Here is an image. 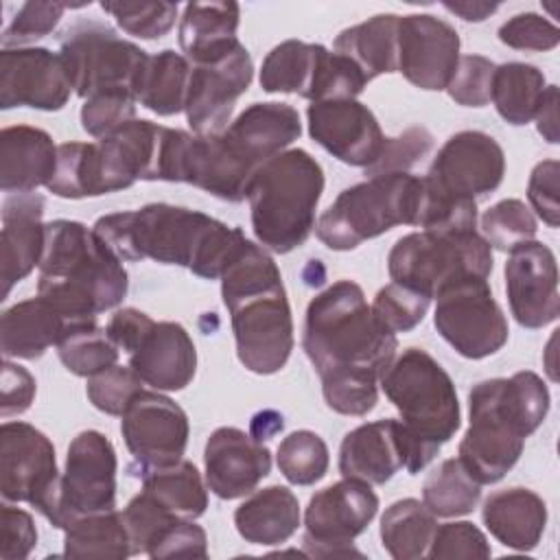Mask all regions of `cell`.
Masks as SVG:
<instances>
[{"label": "cell", "instance_id": "obj_57", "mask_svg": "<svg viewBox=\"0 0 560 560\" xmlns=\"http://www.w3.org/2000/svg\"><path fill=\"white\" fill-rule=\"evenodd\" d=\"M558 175H560L558 160H542L532 168V175L527 182V199L532 203L529 210H536V214L549 228H558L560 223Z\"/></svg>", "mask_w": 560, "mask_h": 560}, {"label": "cell", "instance_id": "obj_22", "mask_svg": "<svg viewBox=\"0 0 560 560\" xmlns=\"http://www.w3.org/2000/svg\"><path fill=\"white\" fill-rule=\"evenodd\" d=\"M505 293L510 311L523 328H542L558 319V262L545 243L527 241L510 252Z\"/></svg>", "mask_w": 560, "mask_h": 560}, {"label": "cell", "instance_id": "obj_58", "mask_svg": "<svg viewBox=\"0 0 560 560\" xmlns=\"http://www.w3.org/2000/svg\"><path fill=\"white\" fill-rule=\"evenodd\" d=\"M0 383V416L9 418L24 413L31 407L37 389L33 374L26 368L4 359Z\"/></svg>", "mask_w": 560, "mask_h": 560}, {"label": "cell", "instance_id": "obj_56", "mask_svg": "<svg viewBox=\"0 0 560 560\" xmlns=\"http://www.w3.org/2000/svg\"><path fill=\"white\" fill-rule=\"evenodd\" d=\"M0 542L2 560H24L37 545V527L33 516L9 501H4L0 508Z\"/></svg>", "mask_w": 560, "mask_h": 560}, {"label": "cell", "instance_id": "obj_20", "mask_svg": "<svg viewBox=\"0 0 560 560\" xmlns=\"http://www.w3.org/2000/svg\"><path fill=\"white\" fill-rule=\"evenodd\" d=\"M72 83L59 52L42 46L2 48L0 52V107H33L42 112L61 109Z\"/></svg>", "mask_w": 560, "mask_h": 560}, {"label": "cell", "instance_id": "obj_60", "mask_svg": "<svg viewBox=\"0 0 560 560\" xmlns=\"http://www.w3.org/2000/svg\"><path fill=\"white\" fill-rule=\"evenodd\" d=\"M538 133L549 142H558V85H547L538 112L534 116Z\"/></svg>", "mask_w": 560, "mask_h": 560}, {"label": "cell", "instance_id": "obj_48", "mask_svg": "<svg viewBox=\"0 0 560 560\" xmlns=\"http://www.w3.org/2000/svg\"><path fill=\"white\" fill-rule=\"evenodd\" d=\"M68 9L66 2L57 0H31L24 2L2 31V48H24L48 33H52Z\"/></svg>", "mask_w": 560, "mask_h": 560}, {"label": "cell", "instance_id": "obj_7", "mask_svg": "<svg viewBox=\"0 0 560 560\" xmlns=\"http://www.w3.org/2000/svg\"><path fill=\"white\" fill-rule=\"evenodd\" d=\"M387 400L398 409L407 440L405 470L427 468L462 424L455 383L422 348H405L381 376Z\"/></svg>", "mask_w": 560, "mask_h": 560}, {"label": "cell", "instance_id": "obj_8", "mask_svg": "<svg viewBox=\"0 0 560 560\" xmlns=\"http://www.w3.org/2000/svg\"><path fill=\"white\" fill-rule=\"evenodd\" d=\"M322 192V164L304 149H287L258 166L245 188L258 243L273 254L304 245L315 228Z\"/></svg>", "mask_w": 560, "mask_h": 560}, {"label": "cell", "instance_id": "obj_59", "mask_svg": "<svg viewBox=\"0 0 560 560\" xmlns=\"http://www.w3.org/2000/svg\"><path fill=\"white\" fill-rule=\"evenodd\" d=\"M151 326H153V319L147 313L127 306V308L116 311L109 317L105 330L112 337V341L116 343V348L129 354L140 343V339L144 337V332Z\"/></svg>", "mask_w": 560, "mask_h": 560}, {"label": "cell", "instance_id": "obj_53", "mask_svg": "<svg viewBox=\"0 0 560 560\" xmlns=\"http://www.w3.org/2000/svg\"><path fill=\"white\" fill-rule=\"evenodd\" d=\"M122 518L129 532L131 551L133 553H147L151 542L168 527L177 516L166 512L158 501H153L147 492L136 494L127 508L122 510Z\"/></svg>", "mask_w": 560, "mask_h": 560}, {"label": "cell", "instance_id": "obj_18", "mask_svg": "<svg viewBox=\"0 0 560 560\" xmlns=\"http://www.w3.org/2000/svg\"><path fill=\"white\" fill-rule=\"evenodd\" d=\"M252 79L254 63L249 50L243 44H238L221 59L192 66L184 105V114L192 133H221L232 122L234 105L238 96L247 92Z\"/></svg>", "mask_w": 560, "mask_h": 560}, {"label": "cell", "instance_id": "obj_33", "mask_svg": "<svg viewBox=\"0 0 560 560\" xmlns=\"http://www.w3.org/2000/svg\"><path fill=\"white\" fill-rule=\"evenodd\" d=\"M190 70V61L171 48L149 55L133 81L136 101L158 116L184 112Z\"/></svg>", "mask_w": 560, "mask_h": 560}, {"label": "cell", "instance_id": "obj_61", "mask_svg": "<svg viewBox=\"0 0 560 560\" xmlns=\"http://www.w3.org/2000/svg\"><path fill=\"white\" fill-rule=\"evenodd\" d=\"M442 7L455 15H459L466 22H483L490 18L499 2H481V0H455V2H442Z\"/></svg>", "mask_w": 560, "mask_h": 560}, {"label": "cell", "instance_id": "obj_43", "mask_svg": "<svg viewBox=\"0 0 560 560\" xmlns=\"http://www.w3.org/2000/svg\"><path fill=\"white\" fill-rule=\"evenodd\" d=\"M101 9L109 13L116 24L133 37L160 39L164 37L177 20V2L164 0H105Z\"/></svg>", "mask_w": 560, "mask_h": 560}, {"label": "cell", "instance_id": "obj_34", "mask_svg": "<svg viewBox=\"0 0 560 560\" xmlns=\"http://www.w3.org/2000/svg\"><path fill=\"white\" fill-rule=\"evenodd\" d=\"M396 13H378L343 28L335 37V52L348 57L365 74L368 83L381 74L398 70L396 63Z\"/></svg>", "mask_w": 560, "mask_h": 560}, {"label": "cell", "instance_id": "obj_52", "mask_svg": "<svg viewBox=\"0 0 560 560\" xmlns=\"http://www.w3.org/2000/svg\"><path fill=\"white\" fill-rule=\"evenodd\" d=\"M492 549L486 534L470 521L444 523L435 527L427 558H490Z\"/></svg>", "mask_w": 560, "mask_h": 560}, {"label": "cell", "instance_id": "obj_41", "mask_svg": "<svg viewBox=\"0 0 560 560\" xmlns=\"http://www.w3.org/2000/svg\"><path fill=\"white\" fill-rule=\"evenodd\" d=\"M481 499V483L466 470L459 457L444 459L429 472L422 486V503L433 516L451 518L470 514Z\"/></svg>", "mask_w": 560, "mask_h": 560}, {"label": "cell", "instance_id": "obj_54", "mask_svg": "<svg viewBox=\"0 0 560 560\" xmlns=\"http://www.w3.org/2000/svg\"><path fill=\"white\" fill-rule=\"evenodd\" d=\"M501 44L514 50L545 52L553 50L560 44V31L553 22L538 13H516L499 26Z\"/></svg>", "mask_w": 560, "mask_h": 560}, {"label": "cell", "instance_id": "obj_62", "mask_svg": "<svg viewBox=\"0 0 560 560\" xmlns=\"http://www.w3.org/2000/svg\"><path fill=\"white\" fill-rule=\"evenodd\" d=\"M282 427H284L282 416H280L278 411H271V409L260 411V413H256V416L252 418V435H254L258 442L269 440L271 435H276L278 431H282Z\"/></svg>", "mask_w": 560, "mask_h": 560}, {"label": "cell", "instance_id": "obj_25", "mask_svg": "<svg viewBox=\"0 0 560 560\" xmlns=\"http://www.w3.org/2000/svg\"><path fill=\"white\" fill-rule=\"evenodd\" d=\"M407 462V440L400 420L385 418L348 431L339 446V472L370 486L387 483Z\"/></svg>", "mask_w": 560, "mask_h": 560}, {"label": "cell", "instance_id": "obj_13", "mask_svg": "<svg viewBox=\"0 0 560 560\" xmlns=\"http://www.w3.org/2000/svg\"><path fill=\"white\" fill-rule=\"evenodd\" d=\"M433 324L440 337L466 359H486L508 343V319L488 280L468 278L435 295Z\"/></svg>", "mask_w": 560, "mask_h": 560}, {"label": "cell", "instance_id": "obj_3", "mask_svg": "<svg viewBox=\"0 0 560 560\" xmlns=\"http://www.w3.org/2000/svg\"><path fill=\"white\" fill-rule=\"evenodd\" d=\"M302 133L300 114L289 103H252L221 133L197 136L184 160V184L208 195L238 203L252 175Z\"/></svg>", "mask_w": 560, "mask_h": 560}, {"label": "cell", "instance_id": "obj_9", "mask_svg": "<svg viewBox=\"0 0 560 560\" xmlns=\"http://www.w3.org/2000/svg\"><path fill=\"white\" fill-rule=\"evenodd\" d=\"M424 179L411 173L374 175L339 192L315 223L317 238L332 252H350L396 225H418Z\"/></svg>", "mask_w": 560, "mask_h": 560}, {"label": "cell", "instance_id": "obj_49", "mask_svg": "<svg viewBox=\"0 0 560 560\" xmlns=\"http://www.w3.org/2000/svg\"><path fill=\"white\" fill-rule=\"evenodd\" d=\"M433 149V136L424 127H409L394 138H385L383 151L374 164L365 168L368 177L409 173L418 162H422Z\"/></svg>", "mask_w": 560, "mask_h": 560}, {"label": "cell", "instance_id": "obj_35", "mask_svg": "<svg viewBox=\"0 0 560 560\" xmlns=\"http://www.w3.org/2000/svg\"><path fill=\"white\" fill-rule=\"evenodd\" d=\"M142 492L158 501L166 512L177 518L195 521L208 508V486L201 479L197 466L188 459H179L173 466L144 472Z\"/></svg>", "mask_w": 560, "mask_h": 560}, {"label": "cell", "instance_id": "obj_11", "mask_svg": "<svg viewBox=\"0 0 560 560\" xmlns=\"http://www.w3.org/2000/svg\"><path fill=\"white\" fill-rule=\"evenodd\" d=\"M59 481L52 442L28 422L0 427V492L9 503L33 505L52 527L59 516Z\"/></svg>", "mask_w": 560, "mask_h": 560}, {"label": "cell", "instance_id": "obj_19", "mask_svg": "<svg viewBox=\"0 0 560 560\" xmlns=\"http://www.w3.org/2000/svg\"><path fill=\"white\" fill-rule=\"evenodd\" d=\"M459 61L455 26L431 13L398 15L396 63L411 85L429 92L446 90Z\"/></svg>", "mask_w": 560, "mask_h": 560}, {"label": "cell", "instance_id": "obj_10", "mask_svg": "<svg viewBox=\"0 0 560 560\" xmlns=\"http://www.w3.org/2000/svg\"><path fill=\"white\" fill-rule=\"evenodd\" d=\"M492 247L475 232H411L400 236L387 254L392 282L433 300L446 287L468 280H488Z\"/></svg>", "mask_w": 560, "mask_h": 560}, {"label": "cell", "instance_id": "obj_44", "mask_svg": "<svg viewBox=\"0 0 560 560\" xmlns=\"http://www.w3.org/2000/svg\"><path fill=\"white\" fill-rule=\"evenodd\" d=\"M536 232V217L521 199H501L481 214V236L499 252H512L534 241Z\"/></svg>", "mask_w": 560, "mask_h": 560}, {"label": "cell", "instance_id": "obj_2", "mask_svg": "<svg viewBox=\"0 0 560 560\" xmlns=\"http://www.w3.org/2000/svg\"><path fill=\"white\" fill-rule=\"evenodd\" d=\"M302 348L322 389H370L396 357L398 339L376 319L354 280H337L308 302Z\"/></svg>", "mask_w": 560, "mask_h": 560}, {"label": "cell", "instance_id": "obj_26", "mask_svg": "<svg viewBox=\"0 0 560 560\" xmlns=\"http://www.w3.org/2000/svg\"><path fill=\"white\" fill-rule=\"evenodd\" d=\"M129 368L158 392L184 389L197 372V350L177 322H153L129 352Z\"/></svg>", "mask_w": 560, "mask_h": 560}, {"label": "cell", "instance_id": "obj_37", "mask_svg": "<svg viewBox=\"0 0 560 560\" xmlns=\"http://www.w3.org/2000/svg\"><path fill=\"white\" fill-rule=\"evenodd\" d=\"M324 48L322 44L300 39H287L273 46L260 66V88L269 94L284 92L308 98Z\"/></svg>", "mask_w": 560, "mask_h": 560}, {"label": "cell", "instance_id": "obj_38", "mask_svg": "<svg viewBox=\"0 0 560 560\" xmlns=\"http://www.w3.org/2000/svg\"><path fill=\"white\" fill-rule=\"evenodd\" d=\"M545 88L542 70L532 63L508 61L494 68L490 101L505 122L521 127L534 120Z\"/></svg>", "mask_w": 560, "mask_h": 560}, {"label": "cell", "instance_id": "obj_6", "mask_svg": "<svg viewBox=\"0 0 560 560\" xmlns=\"http://www.w3.org/2000/svg\"><path fill=\"white\" fill-rule=\"evenodd\" d=\"M37 295L68 322L96 319L116 308L129 289L122 260L98 234L70 219L46 223Z\"/></svg>", "mask_w": 560, "mask_h": 560}, {"label": "cell", "instance_id": "obj_29", "mask_svg": "<svg viewBox=\"0 0 560 560\" xmlns=\"http://www.w3.org/2000/svg\"><path fill=\"white\" fill-rule=\"evenodd\" d=\"M481 518L501 545L516 551H532L545 534L547 505L534 490L514 486L492 492L483 501Z\"/></svg>", "mask_w": 560, "mask_h": 560}, {"label": "cell", "instance_id": "obj_5", "mask_svg": "<svg viewBox=\"0 0 560 560\" xmlns=\"http://www.w3.org/2000/svg\"><path fill=\"white\" fill-rule=\"evenodd\" d=\"M219 280L238 361L254 374L280 372L293 350V317L278 265L249 241Z\"/></svg>", "mask_w": 560, "mask_h": 560}, {"label": "cell", "instance_id": "obj_31", "mask_svg": "<svg viewBox=\"0 0 560 560\" xmlns=\"http://www.w3.org/2000/svg\"><path fill=\"white\" fill-rule=\"evenodd\" d=\"M68 319L46 300L31 298L9 306L0 317V350L4 359L35 361L57 346Z\"/></svg>", "mask_w": 560, "mask_h": 560}, {"label": "cell", "instance_id": "obj_55", "mask_svg": "<svg viewBox=\"0 0 560 560\" xmlns=\"http://www.w3.org/2000/svg\"><path fill=\"white\" fill-rule=\"evenodd\" d=\"M147 556L162 558H208V536L195 521L177 518L151 542Z\"/></svg>", "mask_w": 560, "mask_h": 560}, {"label": "cell", "instance_id": "obj_12", "mask_svg": "<svg viewBox=\"0 0 560 560\" xmlns=\"http://www.w3.org/2000/svg\"><path fill=\"white\" fill-rule=\"evenodd\" d=\"M59 55L63 57L72 90L81 98L118 88L133 92L136 74L149 57L133 42L92 20L79 22L63 33Z\"/></svg>", "mask_w": 560, "mask_h": 560}, {"label": "cell", "instance_id": "obj_14", "mask_svg": "<svg viewBox=\"0 0 560 560\" xmlns=\"http://www.w3.org/2000/svg\"><path fill=\"white\" fill-rule=\"evenodd\" d=\"M378 512L370 483L341 479L308 499L304 512V551L315 558L361 556L352 540L365 532Z\"/></svg>", "mask_w": 560, "mask_h": 560}, {"label": "cell", "instance_id": "obj_21", "mask_svg": "<svg viewBox=\"0 0 560 560\" xmlns=\"http://www.w3.org/2000/svg\"><path fill=\"white\" fill-rule=\"evenodd\" d=\"M306 120L311 138L348 166L368 168L383 151L385 133L372 109L357 98L315 101Z\"/></svg>", "mask_w": 560, "mask_h": 560}, {"label": "cell", "instance_id": "obj_51", "mask_svg": "<svg viewBox=\"0 0 560 560\" xmlns=\"http://www.w3.org/2000/svg\"><path fill=\"white\" fill-rule=\"evenodd\" d=\"M497 63L481 55H464L457 61L455 74L446 85L448 96L464 107H483L490 103L492 74Z\"/></svg>", "mask_w": 560, "mask_h": 560}, {"label": "cell", "instance_id": "obj_15", "mask_svg": "<svg viewBox=\"0 0 560 560\" xmlns=\"http://www.w3.org/2000/svg\"><path fill=\"white\" fill-rule=\"evenodd\" d=\"M120 418V433L133 457L129 468L133 475L142 477L184 459L190 424L186 411L168 396L158 389H140Z\"/></svg>", "mask_w": 560, "mask_h": 560}, {"label": "cell", "instance_id": "obj_36", "mask_svg": "<svg viewBox=\"0 0 560 560\" xmlns=\"http://www.w3.org/2000/svg\"><path fill=\"white\" fill-rule=\"evenodd\" d=\"M66 558H112L133 556L122 512L107 510L79 516L63 527Z\"/></svg>", "mask_w": 560, "mask_h": 560}, {"label": "cell", "instance_id": "obj_46", "mask_svg": "<svg viewBox=\"0 0 560 560\" xmlns=\"http://www.w3.org/2000/svg\"><path fill=\"white\" fill-rule=\"evenodd\" d=\"M136 103L133 92L127 88L96 92L81 107V127L101 140L136 118Z\"/></svg>", "mask_w": 560, "mask_h": 560}, {"label": "cell", "instance_id": "obj_47", "mask_svg": "<svg viewBox=\"0 0 560 560\" xmlns=\"http://www.w3.org/2000/svg\"><path fill=\"white\" fill-rule=\"evenodd\" d=\"M431 300L409 287L389 282L374 295L372 313L376 319L396 332H409L413 330L427 315Z\"/></svg>", "mask_w": 560, "mask_h": 560}, {"label": "cell", "instance_id": "obj_24", "mask_svg": "<svg viewBox=\"0 0 560 560\" xmlns=\"http://www.w3.org/2000/svg\"><path fill=\"white\" fill-rule=\"evenodd\" d=\"M162 129L164 125L147 118H133L114 133L94 142L98 197L125 190L138 179L153 182Z\"/></svg>", "mask_w": 560, "mask_h": 560}, {"label": "cell", "instance_id": "obj_50", "mask_svg": "<svg viewBox=\"0 0 560 560\" xmlns=\"http://www.w3.org/2000/svg\"><path fill=\"white\" fill-rule=\"evenodd\" d=\"M142 385L144 381L131 368L116 363L90 376L85 385V394L98 411L107 416H122L129 400L142 389Z\"/></svg>", "mask_w": 560, "mask_h": 560}, {"label": "cell", "instance_id": "obj_1", "mask_svg": "<svg viewBox=\"0 0 560 560\" xmlns=\"http://www.w3.org/2000/svg\"><path fill=\"white\" fill-rule=\"evenodd\" d=\"M92 230L120 260L179 265L206 280H219L249 243L238 228L173 203L112 212Z\"/></svg>", "mask_w": 560, "mask_h": 560}, {"label": "cell", "instance_id": "obj_39", "mask_svg": "<svg viewBox=\"0 0 560 560\" xmlns=\"http://www.w3.org/2000/svg\"><path fill=\"white\" fill-rule=\"evenodd\" d=\"M438 521L418 499L394 501L381 516V542L394 560L427 558Z\"/></svg>", "mask_w": 560, "mask_h": 560}, {"label": "cell", "instance_id": "obj_40", "mask_svg": "<svg viewBox=\"0 0 560 560\" xmlns=\"http://www.w3.org/2000/svg\"><path fill=\"white\" fill-rule=\"evenodd\" d=\"M118 352L107 330L94 319L68 322L57 341V354L66 370L85 378L116 365Z\"/></svg>", "mask_w": 560, "mask_h": 560}, {"label": "cell", "instance_id": "obj_16", "mask_svg": "<svg viewBox=\"0 0 560 560\" xmlns=\"http://www.w3.org/2000/svg\"><path fill=\"white\" fill-rule=\"evenodd\" d=\"M118 459L114 444L94 429L72 438L59 481L57 529L70 521L116 508Z\"/></svg>", "mask_w": 560, "mask_h": 560}, {"label": "cell", "instance_id": "obj_17", "mask_svg": "<svg viewBox=\"0 0 560 560\" xmlns=\"http://www.w3.org/2000/svg\"><path fill=\"white\" fill-rule=\"evenodd\" d=\"M505 175V153L501 144L475 129L451 136L433 158L427 184L459 199H477L494 192Z\"/></svg>", "mask_w": 560, "mask_h": 560}, {"label": "cell", "instance_id": "obj_4", "mask_svg": "<svg viewBox=\"0 0 560 560\" xmlns=\"http://www.w3.org/2000/svg\"><path fill=\"white\" fill-rule=\"evenodd\" d=\"M549 400L545 381L529 370L472 385L459 462L481 486L501 481L514 468L525 440L545 422Z\"/></svg>", "mask_w": 560, "mask_h": 560}, {"label": "cell", "instance_id": "obj_45", "mask_svg": "<svg viewBox=\"0 0 560 560\" xmlns=\"http://www.w3.org/2000/svg\"><path fill=\"white\" fill-rule=\"evenodd\" d=\"M63 199L96 197L94 142H63L57 149V168L46 186Z\"/></svg>", "mask_w": 560, "mask_h": 560}, {"label": "cell", "instance_id": "obj_28", "mask_svg": "<svg viewBox=\"0 0 560 560\" xmlns=\"http://www.w3.org/2000/svg\"><path fill=\"white\" fill-rule=\"evenodd\" d=\"M57 149L50 133L39 127H4L0 131V188L20 195L48 186L57 168Z\"/></svg>", "mask_w": 560, "mask_h": 560}, {"label": "cell", "instance_id": "obj_32", "mask_svg": "<svg viewBox=\"0 0 560 560\" xmlns=\"http://www.w3.org/2000/svg\"><path fill=\"white\" fill-rule=\"evenodd\" d=\"M236 532L252 545H282L300 527V503L287 486L254 490L234 512Z\"/></svg>", "mask_w": 560, "mask_h": 560}, {"label": "cell", "instance_id": "obj_23", "mask_svg": "<svg viewBox=\"0 0 560 560\" xmlns=\"http://www.w3.org/2000/svg\"><path fill=\"white\" fill-rule=\"evenodd\" d=\"M206 486L223 501L252 494L271 470V453L252 433L236 427H219L203 451Z\"/></svg>", "mask_w": 560, "mask_h": 560}, {"label": "cell", "instance_id": "obj_42", "mask_svg": "<svg viewBox=\"0 0 560 560\" xmlns=\"http://www.w3.org/2000/svg\"><path fill=\"white\" fill-rule=\"evenodd\" d=\"M276 462L284 479L293 486H313L328 472L330 455L326 442L308 429L282 438Z\"/></svg>", "mask_w": 560, "mask_h": 560}, {"label": "cell", "instance_id": "obj_27", "mask_svg": "<svg viewBox=\"0 0 560 560\" xmlns=\"http://www.w3.org/2000/svg\"><path fill=\"white\" fill-rule=\"evenodd\" d=\"M44 197L35 192H20L7 197L2 203V234H0V280L2 300L13 284L24 280L39 267L46 223H42Z\"/></svg>", "mask_w": 560, "mask_h": 560}, {"label": "cell", "instance_id": "obj_30", "mask_svg": "<svg viewBox=\"0 0 560 560\" xmlns=\"http://www.w3.org/2000/svg\"><path fill=\"white\" fill-rule=\"evenodd\" d=\"M238 22L241 7L236 2H188L177 28L184 57L192 66L225 57L241 44Z\"/></svg>", "mask_w": 560, "mask_h": 560}]
</instances>
